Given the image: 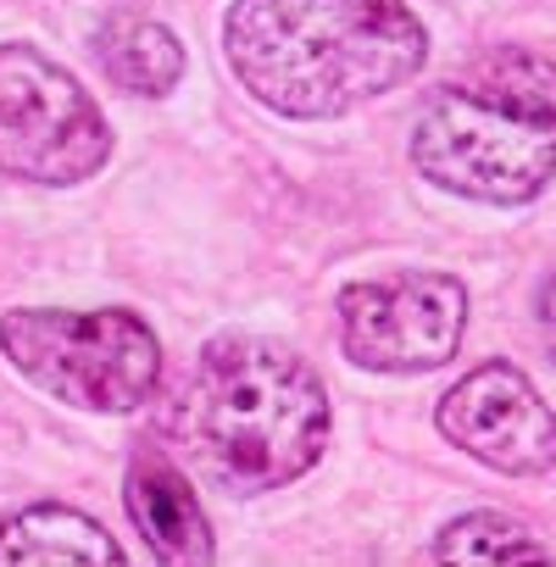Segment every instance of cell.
Wrapping results in <instances>:
<instances>
[{
  "label": "cell",
  "instance_id": "8fae6325",
  "mask_svg": "<svg viewBox=\"0 0 556 567\" xmlns=\"http://www.w3.org/2000/svg\"><path fill=\"white\" fill-rule=\"evenodd\" d=\"M440 561H545L550 550L539 539H528V528H517L501 512H473L456 517L440 539H434Z\"/></svg>",
  "mask_w": 556,
  "mask_h": 567
},
{
  "label": "cell",
  "instance_id": "5b68a950",
  "mask_svg": "<svg viewBox=\"0 0 556 567\" xmlns=\"http://www.w3.org/2000/svg\"><path fill=\"white\" fill-rule=\"evenodd\" d=\"M112 128L95 95L34 45H0V173L29 184H84L106 167Z\"/></svg>",
  "mask_w": 556,
  "mask_h": 567
},
{
  "label": "cell",
  "instance_id": "9c48e42d",
  "mask_svg": "<svg viewBox=\"0 0 556 567\" xmlns=\"http://www.w3.org/2000/svg\"><path fill=\"white\" fill-rule=\"evenodd\" d=\"M23 561H51V567H117L123 550L117 539L73 512V506H29L0 523V567H23Z\"/></svg>",
  "mask_w": 556,
  "mask_h": 567
},
{
  "label": "cell",
  "instance_id": "8992f818",
  "mask_svg": "<svg viewBox=\"0 0 556 567\" xmlns=\"http://www.w3.org/2000/svg\"><path fill=\"white\" fill-rule=\"evenodd\" d=\"M467 329V290L451 272L368 278L340 296L346 357L373 373H429L456 357Z\"/></svg>",
  "mask_w": 556,
  "mask_h": 567
},
{
  "label": "cell",
  "instance_id": "7a4b0ae2",
  "mask_svg": "<svg viewBox=\"0 0 556 567\" xmlns=\"http://www.w3.org/2000/svg\"><path fill=\"white\" fill-rule=\"evenodd\" d=\"M189 445L200 467L239 495H261L301 478L329 445V395L318 373L267 340H217L206 346L189 406Z\"/></svg>",
  "mask_w": 556,
  "mask_h": 567
},
{
  "label": "cell",
  "instance_id": "3957f363",
  "mask_svg": "<svg viewBox=\"0 0 556 567\" xmlns=\"http://www.w3.org/2000/svg\"><path fill=\"white\" fill-rule=\"evenodd\" d=\"M412 162L451 195L523 206L556 178V90L528 79L451 84L423 106Z\"/></svg>",
  "mask_w": 556,
  "mask_h": 567
},
{
  "label": "cell",
  "instance_id": "ba28073f",
  "mask_svg": "<svg viewBox=\"0 0 556 567\" xmlns=\"http://www.w3.org/2000/svg\"><path fill=\"white\" fill-rule=\"evenodd\" d=\"M128 517L162 561H178V567L212 561V523H206L189 478L167 456H156V451L134 456V467H128Z\"/></svg>",
  "mask_w": 556,
  "mask_h": 567
},
{
  "label": "cell",
  "instance_id": "52a82bcc",
  "mask_svg": "<svg viewBox=\"0 0 556 567\" xmlns=\"http://www.w3.org/2000/svg\"><path fill=\"white\" fill-rule=\"evenodd\" d=\"M440 434L495 473H545L556 462V412L512 362L473 368L440 401Z\"/></svg>",
  "mask_w": 556,
  "mask_h": 567
},
{
  "label": "cell",
  "instance_id": "6da1fadb",
  "mask_svg": "<svg viewBox=\"0 0 556 567\" xmlns=\"http://www.w3.org/2000/svg\"><path fill=\"white\" fill-rule=\"evenodd\" d=\"M234 79L285 117H340L401 90L429 34L406 0H234L223 23Z\"/></svg>",
  "mask_w": 556,
  "mask_h": 567
},
{
  "label": "cell",
  "instance_id": "277c9868",
  "mask_svg": "<svg viewBox=\"0 0 556 567\" xmlns=\"http://www.w3.org/2000/svg\"><path fill=\"white\" fill-rule=\"evenodd\" d=\"M7 362L45 395L84 412H134L156 395L162 346L134 312H7L0 318Z\"/></svg>",
  "mask_w": 556,
  "mask_h": 567
},
{
  "label": "cell",
  "instance_id": "7c38bea8",
  "mask_svg": "<svg viewBox=\"0 0 556 567\" xmlns=\"http://www.w3.org/2000/svg\"><path fill=\"white\" fill-rule=\"evenodd\" d=\"M539 334H545V346L556 351V272L539 284Z\"/></svg>",
  "mask_w": 556,
  "mask_h": 567
},
{
  "label": "cell",
  "instance_id": "30bf717a",
  "mask_svg": "<svg viewBox=\"0 0 556 567\" xmlns=\"http://www.w3.org/2000/svg\"><path fill=\"white\" fill-rule=\"evenodd\" d=\"M95 62L128 95H167L178 84V73H184L178 40L162 23H151V18H112L95 34Z\"/></svg>",
  "mask_w": 556,
  "mask_h": 567
}]
</instances>
